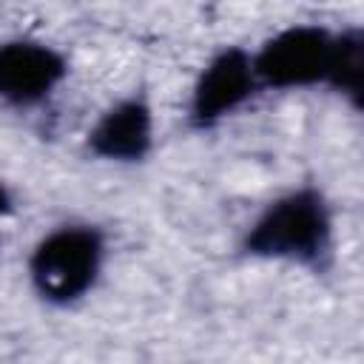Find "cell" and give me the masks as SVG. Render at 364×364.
Listing matches in <instances>:
<instances>
[{
  "label": "cell",
  "instance_id": "obj_2",
  "mask_svg": "<svg viewBox=\"0 0 364 364\" xmlns=\"http://www.w3.org/2000/svg\"><path fill=\"white\" fill-rule=\"evenodd\" d=\"M108 253V233L97 222L65 219L43 230L28 247V287L46 307L71 310L100 287Z\"/></svg>",
  "mask_w": 364,
  "mask_h": 364
},
{
  "label": "cell",
  "instance_id": "obj_8",
  "mask_svg": "<svg viewBox=\"0 0 364 364\" xmlns=\"http://www.w3.org/2000/svg\"><path fill=\"white\" fill-rule=\"evenodd\" d=\"M14 208H17V196H14L11 185L0 176V225L14 216Z\"/></svg>",
  "mask_w": 364,
  "mask_h": 364
},
{
  "label": "cell",
  "instance_id": "obj_6",
  "mask_svg": "<svg viewBox=\"0 0 364 364\" xmlns=\"http://www.w3.org/2000/svg\"><path fill=\"white\" fill-rule=\"evenodd\" d=\"M82 148L91 159L108 165H142L156 148V111L145 91H128L111 100L88 125Z\"/></svg>",
  "mask_w": 364,
  "mask_h": 364
},
{
  "label": "cell",
  "instance_id": "obj_5",
  "mask_svg": "<svg viewBox=\"0 0 364 364\" xmlns=\"http://www.w3.org/2000/svg\"><path fill=\"white\" fill-rule=\"evenodd\" d=\"M71 74L68 54L43 37L11 34L0 40V105L34 111L51 102Z\"/></svg>",
  "mask_w": 364,
  "mask_h": 364
},
{
  "label": "cell",
  "instance_id": "obj_7",
  "mask_svg": "<svg viewBox=\"0 0 364 364\" xmlns=\"http://www.w3.org/2000/svg\"><path fill=\"white\" fill-rule=\"evenodd\" d=\"M327 91L347 100L353 111H361L364 102V28L344 26L338 28V48L333 63V77Z\"/></svg>",
  "mask_w": 364,
  "mask_h": 364
},
{
  "label": "cell",
  "instance_id": "obj_1",
  "mask_svg": "<svg viewBox=\"0 0 364 364\" xmlns=\"http://www.w3.org/2000/svg\"><path fill=\"white\" fill-rule=\"evenodd\" d=\"M336 245V205L316 182H296L270 196L239 236V253L245 259L287 264L310 273L330 270Z\"/></svg>",
  "mask_w": 364,
  "mask_h": 364
},
{
  "label": "cell",
  "instance_id": "obj_4",
  "mask_svg": "<svg viewBox=\"0 0 364 364\" xmlns=\"http://www.w3.org/2000/svg\"><path fill=\"white\" fill-rule=\"evenodd\" d=\"M262 85L253 68V51L242 43H225L208 54L193 74L185 100V122L191 131L205 134L242 114Z\"/></svg>",
  "mask_w": 364,
  "mask_h": 364
},
{
  "label": "cell",
  "instance_id": "obj_3",
  "mask_svg": "<svg viewBox=\"0 0 364 364\" xmlns=\"http://www.w3.org/2000/svg\"><path fill=\"white\" fill-rule=\"evenodd\" d=\"M338 48V28L327 23H287L267 34L253 51L256 80L264 91L293 94L327 88Z\"/></svg>",
  "mask_w": 364,
  "mask_h": 364
}]
</instances>
